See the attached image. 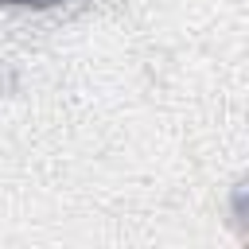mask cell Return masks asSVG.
<instances>
[]
</instances>
